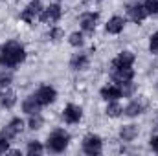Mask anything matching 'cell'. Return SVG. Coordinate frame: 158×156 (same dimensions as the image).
Wrapping results in <instances>:
<instances>
[{
  "mask_svg": "<svg viewBox=\"0 0 158 156\" xmlns=\"http://www.w3.org/2000/svg\"><path fill=\"white\" fill-rule=\"evenodd\" d=\"M13 83V70L2 68L0 70V88H9Z\"/></svg>",
  "mask_w": 158,
  "mask_h": 156,
  "instance_id": "obj_25",
  "label": "cell"
},
{
  "mask_svg": "<svg viewBox=\"0 0 158 156\" xmlns=\"http://www.w3.org/2000/svg\"><path fill=\"white\" fill-rule=\"evenodd\" d=\"M99 97L107 103V101H118V99H121L123 94H121L119 84H116V83H107V84H103L99 88Z\"/></svg>",
  "mask_w": 158,
  "mask_h": 156,
  "instance_id": "obj_17",
  "label": "cell"
},
{
  "mask_svg": "<svg viewBox=\"0 0 158 156\" xmlns=\"http://www.w3.org/2000/svg\"><path fill=\"white\" fill-rule=\"evenodd\" d=\"M9 143H11V142H7V140L0 138V154H6V153H9Z\"/></svg>",
  "mask_w": 158,
  "mask_h": 156,
  "instance_id": "obj_30",
  "label": "cell"
},
{
  "mask_svg": "<svg viewBox=\"0 0 158 156\" xmlns=\"http://www.w3.org/2000/svg\"><path fill=\"white\" fill-rule=\"evenodd\" d=\"M24 127H26V121H24V119H20L19 116L11 117V119L0 129V138H4V140H7V142H13V140L24 130Z\"/></svg>",
  "mask_w": 158,
  "mask_h": 156,
  "instance_id": "obj_9",
  "label": "cell"
},
{
  "mask_svg": "<svg viewBox=\"0 0 158 156\" xmlns=\"http://www.w3.org/2000/svg\"><path fill=\"white\" fill-rule=\"evenodd\" d=\"M119 88H121L123 97H132V96H136V92H138V88H136V83H134V81L121 83V84H119Z\"/></svg>",
  "mask_w": 158,
  "mask_h": 156,
  "instance_id": "obj_26",
  "label": "cell"
},
{
  "mask_svg": "<svg viewBox=\"0 0 158 156\" xmlns=\"http://www.w3.org/2000/svg\"><path fill=\"white\" fill-rule=\"evenodd\" d=\"M99 26V13L98 11H83L79 15V30L85 35H94Z\"/></svg>",
  "mask_w": 158,
  "mask_h": 156,
  "instance_id": "obj_8",
  "label": "cell"
},
{
  "mask_svg": "<svg viewBox=\"0 0 158 156\" xmlns=\"http://www.w3.org/2000/svg\"><path fill=\"white\" fill-rule=\"evenodd\" d=\"M134 63H136V53L131 50H121L110 61V68H129V66H134Z\"/></svg>",
  "mask_w": 158,
  "mask_h": 156,
  "instance_id": "obj_14",
  "label": "cell"
},
{
  "mask_svg": "<svg viewBox=\"0 0 158 156\" xmlns=\"http://www.w3.org/2000/svg\"><path fill=\"white\" fill-rule=\"evenodd\" d=\"M63 15H64L63 6H61L59 2H52V4L44 6V9H42V13H40L39 20L42 22V24H46V26H53V24H57V22L63 18Z\"/></svg>",
  "mask_w": 158,
  "mask_h": 156,
  "instance_id": "obj_7",
  "label": "cell"
},
{
  "mask_svg": "<svg viewBox=\"0 0 158 156\" xmlns=\"http://www.w3.org/2000/svg\"><path fill=\"white\" fill-rule=\"evenodd\" d=\"M72 143V134L63 129V127H55L53 130H50V134L46 136V151L50 153H55V154H61L64 153Z\"/></svg>",
  "mask_w": 158,
  "mask_h": 156,
  "instance_id": "obj_2",
  "label": "cell"
},
{
  "mask_svg": "<svg viewBox=\"0 0 158 156\" xmlns=\"http://www.w3.org/2000/svg\"><path fill=\"white\" fill-rule=\"evenodd\" d=\"M134 77H136L134 66H129V68H110V79H112V83H116V84L134 81Z\"/></svg>",
  "mask_w": 158,
  "mask_h": 156,
  "instance_id": "obj_15",
  "label": "cell"
},
{
  "mask_svg": "<svg viewBox=\"0 0 158 156\" xmlns=\"http://www.w3.org/2000/svg\"><path fill=\"white\" fill-rule=\"evenodd\" d=\"M125 26H127V17L112 15L105 22V33H109V35H121L125 31Z\"/></svg>",
  "mask_w": 158,
  "mask_h": 156,
  "instance_id": "obj_12",
  "label": "cell"
},
{
  "mask_svg": "<svg viewBox=\"0 0 158 156\" xmlns=\"http://www.w3.org/2000/svg\"><path fill=\"white\" fill-rule=\"evenodd\" d=\"M33 96H35V99L39 101L42 107H50V105H53V103L57 101V97H59L57 88L52 86V84H39V86L35 88Z\"/></svg>",
  "mask_w": 158,
  "mask_h": 156,
  "instance_id": "obj_10",
  "label": "cell"
},
{
  "mask_svg": "<svg viewBox=\"0 0 158 156\" xmlns=\"http://www.w3.org/2000/svg\"><path fill=\"white\" fill-rule=\"evenodd\" d=\"M149 147H151L153 153H156L158 154V132H155V134L149 138Z\"/></svg>",
  "mask_w": 158,
  "mask_h": 156,
  "instance_id": "obj_29",
  "label": "cell"
},
{
  "mask_svg": "<svg viewBox=\"0 0 158 156\" xmlns=\"http://www.w3.org/2000/svg\"><path fill=\"white\" fill-rule=\"evenodd\" d=\"M68 66H70L74 72H85V70L90 66V55H88V51L77 50L76 53H72V57H70V61H68Z\"/></svg>",
  "mask_w": 158,
  "mask_h": 156,
  "instance_id": "obj_13",
  "label": "cell"
},
{
  "mask_svg": "<svg viewBox=\"0 0 158 156\" xmlns=\"http://www.w3.org/2000/svg\"><path fill=\"white\" fill-rule=\"evenodd\" d=\"M105 116L110 117V119H116V117L123 116V107H121V103L118 101H107V105H105Z\"/></svg>",
  "mask_w": 158,
  "mask_h": 156,
  "instance_id": "obj_20",
  "label": "cell"
},
{
  "mask_svg": "<svg viewBox=\"0 0 158 156\" xmlns=\"http://www.w3.org/2000/svg\"><path fill=\"white\" fill-rule=\"evenodd\" d=\"M83 116H85L83 107L77 105V103H66L61 110V117L66 125H79Z\"/></svg>",
  "mask_w": 158,
  "mask_h": 156,
  "instance_id": "obj_11",
  "label": "cell"
},
{
  "mask_svg": "<svg viewBox=\"0 0 158 156\" xmlns=\"http://www.w3.org/2000/svg\"><path fill=\"white\" fill-rule=\"evenodd\" d=\"M81 151L88 156L101 154L103 153V138L99 134H94V132L83 136V140H81Z\"/></svg>",
  "mask_w": 158,
  "mask_h": 156,
  "instance_id": "obj_5",
  "label": "cell"
},
{
  "mask_svg": "<svg viewBox=\"0 0 158 156\" xmlns=\"http://www.w3.org/2000/svg\"><path fill=\"white\" fill-rule=\"evenodd\" d=\"M42 9H44V4H42L40 0H30V2L22 7L19 18H20L22 22H26V24H35V20L40 18Z\"/></svg>",
  "mask_w": 158,
  "mask_h": 156,
  "instance_id": "obj_6",
  "label": "cell"
},
{
  "mask_svg": "<svg viewBox=\"0 0 158 156\" xmlns=\"http://www.w3.org/2000/svg\"><path fill=\"white\" fill-rule=\"evenodd\" d=\"M46 151V145L40 140H28L26 142V153L28 154H42Z\"/></svg>",
  "mask_w": 158,
  "mask_h": 156,
  "instance_id": "obj_24",
  "label": "cell"
},
{
  "mask_svg": "<svg viewBox=\"0 0 158 156\" xmlns=\"http://www.w3.org/2000/svg\"><path fill=\"white\" fill-rule=\"evenodd\" d=\"M28 59V50L24 42L17 39H9L0 44V68H17L24 64Z\"/></svg>",
  "mask_w": 158,
  "mask_h": 156,
  "instance_id": "obj_1",
  "label": "cell"
},
{
  "mask_svg": "<svg viewBox=\"0 0 158 156\" xmlns=\"http://www.w3.org/2000/svg\"><path fill=\"white\" fill-rule=\"evenodd\" d=\"M155 86H156V90H158V79H156V83H155Z\"/></svg>",
  "mask_w": 158,
  "mask_h": 156,
  "instance_id": "obj_33",
  "label": "cell"
},
{
  "mask_svg": "<svg viewBox=\"0 0 158 156\" xmlns=\"http://www.w3.org/2000/svg\"><path fill=\"white\" fill-rule=\"evenodd\" d=\"M140 136V127L136 123H123L118 130V138L123 143H132Z\"/></svg>",
  "mask_w": 158,
  "mask_h": 156,
  "instance_id": "obj_16",
  "label": "cell"
},
{
  "mask_svg": "<svg viewBox=\"0 0 158 156\" xmlns=\"http://www.w3.org/2000/svg\"><path fill=\"white\" fill-rule=\"evenodd\" d=\"M143 6L149 17H158V0H143Z\"/></svg>",
  "mask_w": 158,
  "mask_h": 156,
  "instance_id": "obj_27",
  "label": "cell"
},
{
  "mask_svg": "<svg viewBox=\"0 0 158 156\" xmlns=\"http://www.w3.org/2000/svg\"><path fill=\"white\" fill-rule=\"evenodd\" d=\"M44 123H46V119H44V116H42L40 112L30 114V116H28V121H26V125H28L30 130H40V129L44 127Z\"/></svg>",
  "mask_w": 158,
  "mask_h": 156,
  "instance_id": "obj_23",
  "label": "cell"
},
{
  "mask_svg": "<svg viewBox=\"0 0 158 156\" xmlns=\"http://www.w3.org/2000/svg\"><path fill=\"white\" fill-rule=\"evenodd\" d=\"M68 44L72 46V48H76V50H81L85 44H86V35L81 31V30H77V31H72L70 35H68Z\"/></svg>",
  "mask_w": 158,
  "mask_h": 156,
  "instance_id": "obj_22",
  "label": "cell"
},
{
  "mask_svg": "<svg viewBox=\"0 0 158 156\" xmlns=\"http://www.w3.org/2000/svg\"><path fill=\"white\" fill-rule=\"evenodd\" d=\"M155 127H156V130H158V112H156V116H155Z\"/></svg>",
  "mask_w": 158,
  "mask_h": 156,
  "instance_id": "obj_31",
  "label": "cell"
},
{
  "mask_svg": "<svg viewBox=\"0 0 158 156\" xmlns=\"http://www.w3.org/2000/svg\"><path fill=\"white\" fill-rule=\"evenodd\" d=\"M19 103V97H17V92L9 88H0V109L4 110H11L15 109V105Z\"/></svg>",
  "mask_w": 158,
  "mask_h": 156,
  "instance_id": "obj_18",
  "label": "cell"
},
{
  "mask_svg": "<svg viewBox=\"0 0 158 156\" xmlns=\"http://www.w3.org/2000/svg\"><path fill=\"white\" fill-rule=\"evenodd\" d=\"M44 39L48 40V42H59V40L64 39V31H63V28H61V26H57V24L48 26V31H46Z\"/></svg>",
  "mask_w": 158,
  "mask_h": 156,
  "instance_id": "obj_21",
  "label": "cell"
},
{
  "mask_svg": "<svg viewBox=\"0 0 158 156\" xmlns=\"http://www.w3.org/2000/svg\"><path fill=\"white\" fill-rule=\"evenodd\" d=\"M147 48H149V53L158 55V30L149 37V44H147Z\"/></svg>",
  "mask_w": 158,
  "mask_h": 156,
  "instance_id": "obj_28",
  "label": "cell"
},
{
  "mask_svg": "<svg viewBox=\"0 0 158 156\" xmlns=\"http://www.w3.org/2000/svg\"><path fill=\"white\" fill-rule=\"evenodd\" d=\"M86 2H101V0H86Z\"/></svg>",
  "mask_w": 158,
  "mask_h": 156,
  "instance_id": "obj_32",
  "label": "cell"
},
{
  "mask_svg": "<svg viewBox=\"0 0 158 156\" xmlns=\"http://www.w3.org/2000/svg\"><path fill=\"white\" fill-rule=\"evenodd\" d=\"M20 109H22V112H24L26 116H30V114L40 112L42 105H40L39 101L35 99V96L31 94V96H28V97H24V99H22V103H20Z\"/></svg>",
  "mask_w": 158,
  "mask_h": 156,
  "instance_id": "obj_19",
  "label": "cell"
},
{
  "mask_svg": "<svg viewBox=\"0 0 158 156\" xmlns=\"http://www.w3.org/2000/svg\"><path fill=\"white\" fill-rule=\"evenodd\" d=\"M149 109V101L143 96H132L129 99V103L123 107V116L129 119H136V117L143 116Z\"/></svg>",
  "mask_w": 158,
  "mask_h": 156,
  "instance_id": "obj_3",
  "label": "cell"
},
{
  "mask_svg": "<svg viewBox=\"0 0 158 156\" xmlns=\"http://www.w3.org/2000/svg\"><path fill=\"white\" fill-rule=\"evenodd\" d=\"M125 17L132 24H143L147 20V9L142 0H129L125 4Z\"/></svg>",
  "mask_w": 158,
  "mask_h": 156,
  "instance_id": "obj_4",
  "label": "cell"
}]
</instances>
